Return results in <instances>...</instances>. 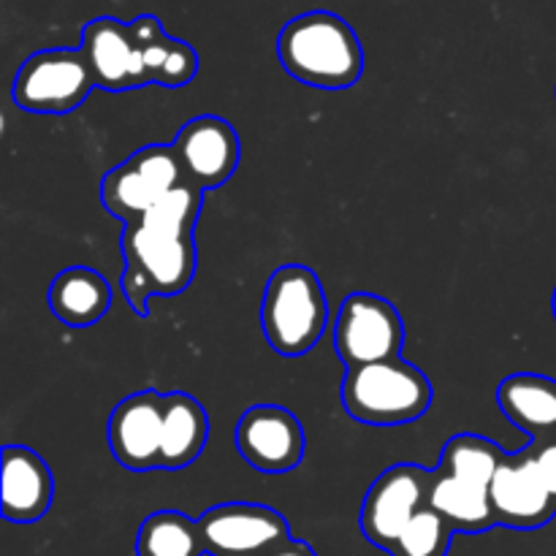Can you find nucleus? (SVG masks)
<instances>
[{"label":"nucleus","mask_w":556,"mask_h":556,"mask_svg":"<svg viewBox=\"0 0 556 556\" xmlns=\"http://www.w3.org/2000/svg\"><path fill=\"white\" fill-rule=\"evenodd\" d=\"M201 204L204 190L188 182L125 226L123 293L136 315H147L150 296H177L193 282L199 264L193 231Z\"/></svg>","instance_id":"f257e3e1"},{"label":"nucleus","mask_w":556,"mask_h":556,"mask_svg":"<svg viewBox=\"0 0 556 556\" xmlns=\"http://www.w3.org/2000/svg\"><path fill=\"white\" fill-rule=\"evenodd\" d=\"M277 58L293 79L318 90H348L364 71L362 41L331 11L293 16L277 36Z\"/></svg>","instance_id":"f03ea898"},{"label":"nucleus","mask_w":556,"mask_h":556,"mask_svg":"<svg viewBox=\"0 0 556 556\" xmlns=\"http://www.w3.org/2000/svg\"><path fill=\"white\" fill-rule=\"evenodd\" d=\"M329 324V302L318 275L302 264L271 271L261 302L266 342L280 356L296 358L313 351Z\"/></svg>","instance_id":"7ed1b4c3"},{"label":"nucleus","mask_w":556,"mask_h":556,"mask_svg":"<svg viewBox=\"0 0 556 556\" xmlns=\"http://www.w3.org/2000/svg\"><path fill=\"white\" fill-rule=\"evenodd\" d=\"M342 407L351 418L372 427L418 421L432 405V383L413 364L394 362L348 369L340 386Z\"/></svg>","instance_id":"20e7f679"},{"label":"nucleus","mask_w":556,"mask_h":556,"mask_svg":"<svg viewBox=\"0 0 556 556\" xmlns=\"http://www.w3.org/2000/svg\"><path fill=\"white\" fill-rule=\"evenodd\" d=\"M182 185H188V177L174 144H150L103 177L101 201L128 226Z\"/></svg>","instance_id":"39448f33"},{"label":"nucleus","mask_w":556,"mask_h":556,"mask_svg":"<svg viewBox=\"0 0 556 556\" xmlns=\"http://www.w3.org/2000/svg\"><path fill=\"white\" fill-rule=\"evenodd\" d=\"M96 87V76L79 49H43L20 65L11 96L25 112L68 114Z\"/></svg>","instance_id":"423d86ee"},{"label":"nucleus","mask_w":556,"mask_h":556,"mask_svg":"<svg viewBox=\"0 0 556 556\" xmlns=\"http://www.w3.org/2000/svg\"><path fill=\"white\" fill-rule=\"evenodd\" d=\"M405 345V326L394 304L375 293H351L334 324V348L348 369L394 362Z\"/></svg>","instance_id":"0eeeda50"},{"label":"nucleus","mask_w":556,"mask_h":556,"mask_svg":"<svg viewBox=\"0 0 556 556\" xmlns=\"http://www.w3.org/2000/svg\"><path fill=\"white\" fill-rule=\"evenodd\" d=\"M432 481L434 470L421 465H394L386 470L364 497L362 516H358L362 535L372 546L389 554L394 552L396 541L407 530L413 516L427 508Z\"/></svg>","instance_id":"6e6552de"},{"label":"nucleus","mask_w":556,"mask_h":556,"mask_svg":"<svg viewBox=\"0 0 556 556\" xmlns=\"http://www.w3.org/2000/svg\"><path fill=\"white\" fill-rule=\"evenodd\" d=\"M210 556H269L291 541L286 516L266 505L223 503L199 516Z\"/></svg>","instance_id":"1a4fd4ad"},{"label":"nucleus","mask_w":556,"mask_h":556,"mask_svg":"<svg viewBox=\"0 0 556 556\" xmlns=\"http://www.w3.org/2000/svg\"><path fill=\"white\" fill-rule=\"evenodd\" d=\"M233 440H237L239 456L250 467L269 476L296 470L307 448L299 418L280 405H255L244 410Z\"/></svg>","instance_id":"9d476101"},{"label":"nucleus","mask_w":556,"mask_h":556,"mask_svg":"<svg viewBox=\"0 0 556 556\" xmlns=\"http://www.w3.org/2000/svg\"><path fill=\"white\" fill-rule=\"evenodd\" d=\"M174 150L182 161L188 182L199 190L226 185L237 172L239 155H242L237 130L223 117H212V114L185 123L174 139Z\"/></svg>","instance_id":"9b49d317"},{"label":"nucleus","mask_w":556,"mask_h":556,"mask_svg":"<svg viewBox=\"0 0 556 556\" xmlns=\"http://www.w3.org/2000/svg\"><path fill=\"white\" fill-rule=\"evenodd\" d=\"M163 394L139 391L119 402L109 416V448L114 459L136 472L161 467Z\"/></svg>","instance_id":"f8f14e48"},{"label":"nucleus","mask_w":556,"mask_h":556,"mask_svg":"<svg viewBox=\"0 0 556 556\" xmlns=\"http://www.w3.org/2000/svg\"><path fill=\"white\" fill-rule=\"evenodd\" d=\"M79 52L85 54L101 90L123 92L150 85L130 25L114 20V16H98V20L87 22L81 30Z\"/></svg>","instance_id":"ddd939ff"},{"label":"nucleus","mask_w":556,"mask_h":556,"mask_svg":"<svg viewBox=\"0 0 556 556\" xmlns=\"http://www.w3.org/2000/svg\"><path fill=\"white\" fill-rule=\"evenodd\" d=\"M489 497H492L497 525L510 527V530H541L556 516L552 494L535 476L525 451L508 454L494 476Z\"/></svg>","instance_id":"4468645a"},{"label":"nucleus","mask_w":556,"mask_h":556,"mask_svg":"<svg viewBox=\"0 0 556 556\" xmlns=\"http://www.w3.org/2000/svg\"><path fill=\"white\" fill-rule=\"evenodd\" d=\"M54 478L47 462L25 445L3 448V516L14 525H33L52 508Z\"/></svg>","instance_id":"2eb2a0df"},{"label":"nucleus","mask_w":556,"mask_h":556,"mask_svg":"<svg viewBox=\"0 0 556 556\" xmlns=\"http://www.w3.org/2000/svg\"><path fill=\"white\" fill-rule=\"evenodd\" d=\"M497 405L532 440L556 438V380L535 372L510 375L500 383Z\"/></svg>","instance_id":"dca6fc26"},{"label":"nucleus","mask_w":556,"mask_h":556,"mask_svg":"<svg viewBox=\"0 0 556 556\" xmlns=\"http://www.w3.org/2000/svg\"><path fill=\"white\" fill-rule=\"evenodd\" d=\"M112 307V288L106 277L87 266H71L60 271L49 286V309L60 324L71 329H87L98 324Z\"/></svg>","instance_id":"f3484780"},{"label":"nucleus","mask_w":556,"mask_h":556,"mask_svg":"<svg viewBox=\"0 0 556 556\" xmlns=\"http://www.w3.org/2000/svg\"><path fill=\"white\" fill-rule=\"evenodd\" d=\"M130 33L141 52L147 79L163 87H182L193 79L199 71V54L179 38H168L157 16H139L130 22Z\"/></svg>","instance_id":"a211bd4d"},{"label":"nucleus","mask_w":556,"mask_h":556,"mask_svg":"<svg viewBox=\"0 0 556 556\" xmlns=\"http://www.w3.org/2000/svg\"><path fill=\"white\" fill-rule=\"evenodd\" d=\"M206 438H210V418L201 402L182 391L163 396L161 470H182L193 465L204 454Z\"/></svg>","instance_id":"6ab92c4d"},{"label":"nucleus","mask_w":556,"mask_h":556,"mask_svg":"<svg viewBox=\"0 0 556 556\" xmlns=\"http://www.w3.org/2000/svg\"><path fill=\"white\" fill-rule=\"evenodd\" d=\"M427 505L432 510H438L454 527V532L481 535V532H489L492 527H497L489 489L459 481V478L443 476L440 470H434V481L432 489H429Z\"/></svg>","instance_id":"aec40b11"},{"label":"nucleus","mask_w":556,"mask_h":556,"mask_svg":"<svg viewBox=\"0 0 556 556\" xmlns=\"http://www.w3.org/2000/svg\"><path fill=\"white\" fill-rule=\"evenodd\" d=\"M199 521L179 510H157L141 521L136 556H204Z\"/></svg>","instance_id":"412c9836"},{"label":"nucleus","mask_w":556,"mask_h":556,"mask_svg":"<svg viewBox=\"0 0 556 556\" xmlns=\"http://www.w3.org/2000/svg\"><path fill=\"white\" fill-rule=\"evenodd\" d=\"M505 459H508V451H503L492 440L478 438V434H456L445 443L438 470L443 476L492 489L494 476Z\"/></svg>","instance_id":"4be33fe9"},{"label":"nucleus","mask_w":556,"mask_h":556,"mask_svg":"<svg viewBox=\"0 0 556 556\" xmlns=\"http://www.w3.org/2000/svg\"><path fill=\"white\" fill-rule=\"evenodd\" d=\"M451 538H454V527L427 505L413 516L391 556H445L451 548Z\"/></svg>","instance_id":"5701e85b"},{"label":"nucleus","mask_w":556,"mask_h":556,"mask_svg":"<svg viewBox=\"0 0 556 556\" xmlns=\"http://www.w3.org/2000/svg\"><path fill=\"white\" fill-rule=\"evenodd\" d=\"M525 456L556 505V438L532 440L525 448Z\"/></svg>","instance_id":"b1692460"},{"label":"nucleus","mask_w":556,"mask_h":556,"mask_svg":"<svg viewBox=\"0 0 556 556\" xmlns=\"http://www.w3.org/2000/svg\"><path fill=\"white\" fill-rule=\"evenodd\" d=\"M269 556H318L315 554V548L309 546V543H304V541H288V543H282L280 548H275V552H271Z\"/></svg>","instance_id":"393cba45"},{"label":"nucleus","mask_w":556,"mask_h":556,"mask_svg":"<svg viewBox=\"0 0 556 556\" xmlns=\"http://www.w3.org/2000/svg\"><path fill=\"white\" fill-rule=\"evenodd\" d=\"M552 309H554V318H556V291H554V299H552Z\"/></svg>","instance_id":"a878e982"}]
</instances>
